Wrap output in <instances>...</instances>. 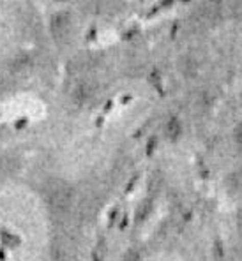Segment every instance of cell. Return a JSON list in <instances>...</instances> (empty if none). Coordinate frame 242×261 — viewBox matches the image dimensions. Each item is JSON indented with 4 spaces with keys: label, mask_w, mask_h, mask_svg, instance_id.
Wrapping results in <instances>:
<instances>
[{
    "label": "cell",
    "mask_w": 242,
    "mask_h": 261,
    "mask_svg": "<svg viewBox=\"0 0 242 261\" xmlns=\"http://www.w3.org/2000/svg\"><path fill=\"white\" fill-rule=\"evenodd\" d=\"M164 134L170 141H177L182 136V122L177 117H170L164 124Z\"/></svg>",
    "instance_id": "cell-4"
},
{
    "label": "cell",
    "mask_w": 242,
    "mask_h": 261,
    "mask_svg": "<svg viewBox=\"0 0 242 261\" xmlns=\"http://www.w3.org/2000/svg\"><path fill=\"white\" fill-rule=\"evenodd\" d=\"M122 261H141L140 251H136V249H129V251L124 254V258H122Z\"/></svg>",
    "instance_id": "cell-6"
},
{
    "label": "cell",
    "mask_w": 242,
    "mask_h": 261,
    "mask_svg": "<svg viewBox=\"0 0 242 261\" xmlns=\"http://www.w3.org/2000/svg\"><path fill=\"white\" fill-rule=\"evenodd\" d=\"M72 30V18L67 11H59L50 20V32L55 41H66L71 36Z\"/></svg>",
    "instance_id": "cell-2"
},
{
    "label": "cell",
    "mask_w": 242,
    "mask_h": 261,
    "mask_svg": "<svg viewBox=\"0 0 242 261\" xmlns=\"http://www.w3.org/2000/svg\"><path fill=\"white\" fill-rule=\"evenodd\" d=\"M237 229H239V235L242 237V210L237 214Z\"/></svg>",
    "instance_id": "cell-8"
},
{
    "label": "cell",
    "mask_w": 242,
    "mask_h": 261,
    "mask_svg": "<svg viewBox=\"0 0 242 261\" xmlns=\"http://www.w3.org/2000/svg\"><path fill=\"white\" fill-rule=\"evenodd\" d=\"M30 65H32V59L29 55H18L11 62V69H13V72H23L27 69H30Z\"/></svg>",
    "instance_id": "cell-5"
},
{
    "label": "cell",
    "mask_w": 242,
    "mask_h": 261,
    "mask_svg": "<svg viewBox=\"0 0 242 261\" xmlns=\"http://www.w3.org/2000/svg\"><path fill=\"white\" fill-rule=\"evenodd\" d=\"M92 94H94V88L88 82H78L72 88V101L76 102V105H85V102L90 101Z\"/></svg>",
    "instance_id": "cell-3"
},
{
    "label": "cell",
    "mask_w": 242,
    "mask_h": 261,
    "mask_svg": "<svg viewBox=\"0 0 242 261\" xmlns=\"http://www.w3.org/2000/svg\"><path fill=\"white\" fill-rule=\"evenodd\" d=\"M48 205L55 214H64L72 205V189L64 182H55L48 189Z\"/></svg>",
    "instance_id": "cell-1"
},
{
    "label": "cell",
    "mask_w": 242,
    "mask_h": 261,
    "mask_svg": "<svg viewBox=\"0 0 242 261\" xmlns=\"http://www.w3.org/2000/svg\"><path fill=\"white\" fill-rule=\"evenodd\" d=\"M233 140H235L237 147L242 148V122L239 125L235 127V130H233Z\"/></svg>",
    "instance_id": "cell-7"
},
{
    "label": "cell",
    "mask_w": 242,
    "mask_h": 261,
    "mask_svg": "<svg viewBox=\"0 0 242 261\" xmlns=\"http://www.w3.org/2000/svg\"><path fill=\"white\" fill-rule=\"evenodd\" d=\"M57 2H66V0H57Z\"/></svg>",
    "instance_id": "cell-9"
}]
</instances>
